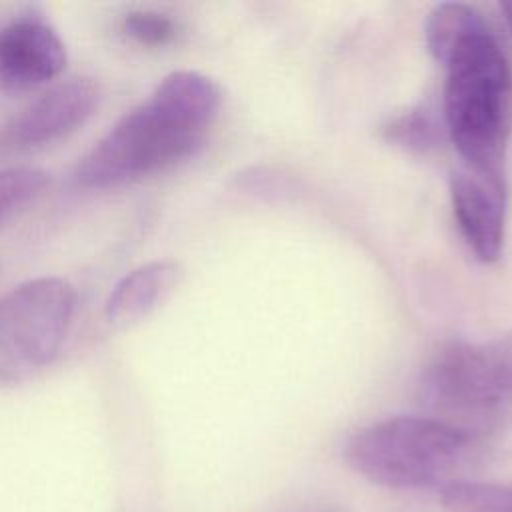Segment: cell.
Masks as SVG:
<instances>
[{"instance_id": "cell-1", "label": "cell", "mask_w": 512, "mask_h": 512, "mask_svg": "<svg viewBox=\"0 0 512 512\" xmlns=\"http://www.w3.org/2000/svg\"><path fill=\"white\" fill-rule=\"evenodd\" d=\"M220 100L212 78L196 70L168 74L90 148L76 168V182L84 188H116L192 156Z\"/></svg>"}, {"instance_id": "cell-2", "label": "cell", "mask_w": 512, "mask_h": 512, "mask_svg": "<svg viewBox=\"0 0 512 512\" xmlns=\"http://www.w3.org/2000/svg\"><path fill=\"white\" fill-rule=\"evenodd\" d=\"M442 118L462 164L504 168L512 134V68L490 28L462 40L442 64Z\"/></svg>"}, {"instance_id": "cell-3", "label": "cell", "mask_w": 512, "mask_h": 512, "mask_svg": "<svg viewBox=\"0 0 512 512\" xmlns=\"http://www.w3.org/2000/svg\"><path fill=\"white\" fill-rule=\"evenodd\" d=\"M472 432L438 418L396 416L356 432L346 462L366 480L386 488L446 486L464 464Z\"/></svg>"}, {"instance_id": "cell-4", "label": "cell", "mask_w": 512, "mask_h": 512, "mask_svg": "<svg viewBox=\"0 0 512 512\" xmlns=\"http://www.w3.org/2000/svg\"><path fill=\"white\" fill-rule=\"evenodd\" d=\"M422 402L466 432L512 424V336L450 342L426 364Z\"/></svg>"}, {"instance_id": "cell-5", "label": "cell", "mask_w": 512, "mask_h": 512, "mask_svg": "<svg viewBox=\"0 0 512 512\" xmlns=\"http://www.w3.org/2000/svg\"><path fill=\"white\" fill-rule=\"evenodd\" d=\"M76 308L74 286L40 276L0 300V384H16L54 360Z\"/></svg>"}, {"instance_id": "cell-6", "label": "cell", "mask_w": 512, "mask_h": 512, "mask_svg": "<svg viewBox=\"0 0 512 512\" xmlns=\"http://www.w3.org/2000/svg\"><path fill=\"white\" fill-rule=\"evenodd\" d=\"M506 178L502 168L462 164L450 178V200L458 228L482 262L500 258L506 228Z\"/></svg>"}, {"instance_id": "cell-7", "label": "cell", "mask_w": 512, "mask_h": 512, "mask_svg": "<svg viewBox=\"0 0 512 512\" xmlns=\"http://www.w3.org/2000/svg\"><path fill=\"white\" fill-rule=\"evenodd\" d=\"M100 104V88L92 78L64 80L24 110L2 130L0 140L12 148L50 144L84 126Z\"/></svg>"}, {"instance_id": "cell-8", "label": "cell", "mask_w": 512, "mask_h": 512, "mask_svg": "<svg viewBox=\"0 0 512 512\" xmlns=\"http://www.w3.org/2000/svg\"><path fill=\"white\" fill-rule=\"evenodd\" d=\"M68 54L58 32L38 18H20L0 30V86H42L66 68Z\"/></svg>"}, {"instance_id": "cell-9", "label": "cell", "mask_w": 512, "mask_h": 512, "mask_svg": "<svg viewBox=\"0 0 512 512\" xmlns=\"http://www.w3.org/2000/svg\"><path fill=\"white\" fill-rule=\"evenodd\" d=\"M182 266L176 260H152L126 276L110 290L104 314L116 326H128L154 312L180 284Z\"/></svg>"}, {"instance_id": "cell-10", "label": "cell", "mask_w": 512, "mask_h": 512, "mask_svg": "<svg viewBox=\"0 0 512 512\" xmlns=\"http://www.w3.org/2000/svg\"><path fill=\"white\" fill-rule=\"evenodd\" d=\"M482 28H486V22L476 8L460 2L438 4L428 14L424 28L428 52L434 56L436 62L444 64V60L462 40Z\"/></svg>"}, {"instance_id": "cell-11", "label": "cell", "mask_w": 512, "mask_h": 512, "mask_svg": "<svg viewBox=\"0 0 512 512\" xmlns=\"http://www.w3.org/2000/svg\"><path fill=\"white\" fill-rule=\"evenodd\" d=\"M382 134L388 142L402 146L412 152H428L438 146L442 134H446L442 108L432 104L430 100L420 102L396 116H392Z\"/></svg>"}, {"instance_id": "cell-12", "label": "cell", "mask_w": 512, "mask_h": 512, "mask_svg": "<svg viewBox=\"0 0 512 512\" xmlns=\"http://www.w3.org/2000/svg\"><path fill=\"white\" fill-rule=\"evenodd\" d=\"M440 498L448 512H512V486L454 480Z\"/></svg>"}, {"instance_id": "cell-13", "label": "cell", "mask_w": 512, "mask_h": 512, "mask_svg": "<svg viewBox=\"0 0 512 512\" xmlns=\"http://www.w3.org/2000/svg\"><path fill=\"white\" fill-rule=\"evenodd\" d=\"M48 182V174L40 168L16 166L0 170V226L34 204Z\"/></svg>"}, {"instance_id": "cell-14", "label": "cell", "mask_w": 512, "mask_h": 512, "mask_svg": "<svg viewBox=\"0 0 512 512\" xmlns=\"http://www.w3.org/2000/svg\"><path fill=\"white\" fill-rule=\"evenodd\" d=\"M122 30L128 38L148 48L166 46L178 34L176 22L170 16L154 10L128 12L122 20Z\"/></svg>"}, {"instance_id": "cell-15", "label": "cell", "mask_w": 512, "mask_h": 512, "mask_svg": "<svg viewBox=\"0 0 512 512\" xmlns=\"http://www.w3.org/2000/svg\"><path fill=\"white\" fill-rule=\"evenodd\" d=\"M500 10L508 22V28L512 30V2H500Z\"/></svg>"}]
</instances>
